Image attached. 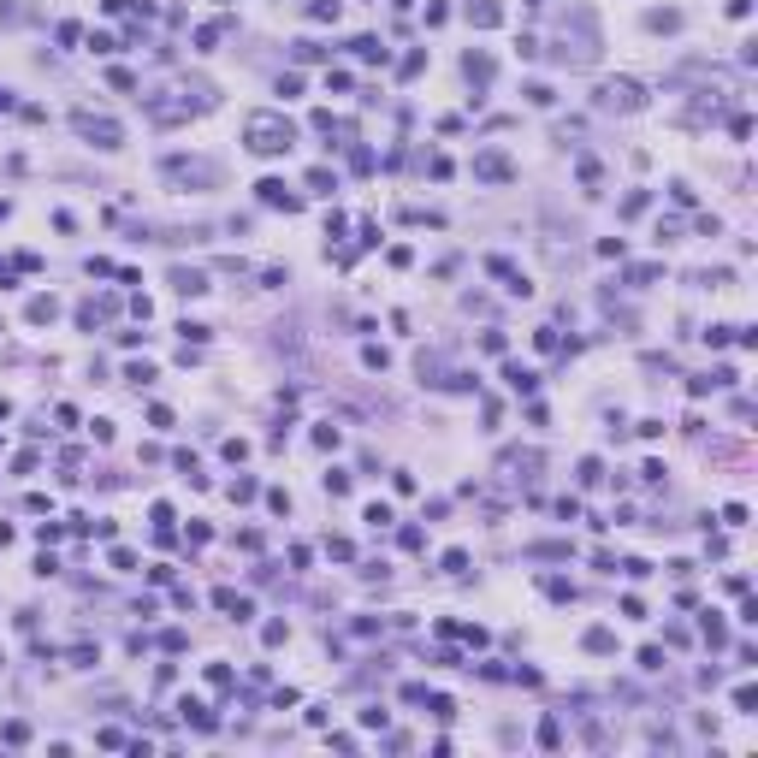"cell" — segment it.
Instances as JSON below:
<instances>
[{
  "mask_svg": "<svg viewBox=\"0 0 758 758\" xmlns=\"http://www.w3.org/2000/svg\"><path fill=\"white\" fill-rule=\"evenodd\" d=\"M622 575H628V580H646V575H652V563H646V557H628Z\"/></svg>",
  "mask_w": 758,
  "mask_h": 758,
  "instance_id": "obj_23",
  "label": "cell"
},
{
  "mask_svg": "<svg viewBox=\"0 0 758 758\" xmlns=\"http://www.w3.org/2000/svg\"><path fill=\"white\" fill-rule=\"evenodd\" d=\"M24 314H30V326H48V320L60 314V302H54V297H30V308H24Z\"/></svg>",
  "mask_w": 758,
  "mask_h": 758,
  "instance_id": "obj_11",
  "label": "cell"
},
{
  "mask_svg": "<svg viewBox=\"0 0 758 758\" xmlns=\"http://www.w3.org/2000/svg\"><path fill=\"white\" fill-rule=\"evenodd\" d=\"M504 379H509V391H534V386H539V373H534V368H521V361H509Z\"/></svg>",
  "mask_w": 758,
  "mask_h": 758,
  "instance_id": "obj_10",
  "label": "cell"
},
{
  "mask_svg": "<svg viewBox=\"0 0 758 758\" xmlns=\"http://www.w3.org/2000/svg\"><path fill=\"white\" fill-rule=\"evenodd\" d=\"M598 480H604V462L587 456V462H580V486H598Z\"/></svg>",
  "mask_w": 758,
  "mask_h": 758,
  "instance_id": "obj_16",
  "label": "cell"
},
{
  "mask_svg": "<svg viewBox=\"0 0 758 758\" xmlns=\"http://www.w3.org/2000/svg\"><path fill=\"white\" fill-rule=\"evenodd\" d=\"M243 136H249V149H255V154H284L291 143H297V131H291V119H279V113H249V125H243Z\"/></svg>",
  "mask_w": 758,
  "mask_h": 758,
  "instance_id": "obj_1",
  "label": "cell"
},
{
  "mask_svg": "<svg viewBox=\"0 0 758 758\" xmlns=\"http://www.w3.org/2000/svg\"><path fill=\"white\" fill-rule=\"evenodd\" d=\"M213 604L231 610V622H249V616H255V604H249L243 593H231V587H220V593H213Z\"/></svg>",
  "mask_w": 758,
  "mask_h": 758,
  "instance_id": "obj_6",
  "label": "cell"
},
{
  "mask_svg": "<svg viewBox=\"0 0 758 758\" xmlns=\"http://www.w3.org/2000/svg\"><path fill=\"white\" fill-rule=\"evenodd\" d=\"M72 125H77V136H83V143H95V149H119V143H125V131H119V125H113V119H101V113H90V107H77V113H72Z\"/></svg>",
  "mask_w": 758,
  "mask_h": 758,
  "instance_id": "obj_2",
  "label": "cell"
},
{
  "mask_svg": "<svg viewBox=\"0 0 758 758\" xmlns=\"http://www.w3.org/2000/svg\"><path fill=\"white\" fill-rule=\"evenodd\" d=\"M308 190H320V196H332V172H326V166H314V172H308Z\"/></svg>",
  "mask_w": 758,
  "mask_h": 758,
  "instance_id": "obj_21",
  "label": "cell"
},
{
  "mask_svg": "<svg viewBox=\"0 0 758 758\" xmlns=\"http://www.w3.org/2000/svg\"><path fill=\"white\" fill-rule=\"evenodd\" d=\"M521 95H527V101H534V107H551V101H557V95H551V83H527V90H521Z\"/></svg>",
  "mask_w": 758,
  "mask_h": 758,
  "instance_id": "obj_18",
  "label": "cell"
},
{
  "mask_svg": "<svg viewBox=\"0 0 758 758\" xmlns=\"http://www.w3.org/2000/svg\"><path fill=\"white\" fill-rule=\"evenodd\" d=\"M326 492H332V498H344V492H350V474H344V468H332V474H326Z\"/></svg>",
  "mask_w": 758,
  "mask_h": 758,
  "instance_id": "obj_25",
  "label": "cell"
},
{
  "mask_svg": "<svg viewBox=\"0 0 758 758\" xmlns=\"http://www.w3.org/2000/svg\"><path fill=\"white\" fill-rule=\"evenodd\" d=\"M468 569V551H445V575H462Z\"/></svg>",
  "mask_w": 758,
  "mask_h": 758,
  "instance_id": "obj_30",
  "label": "cell"
},
{
  "mask_svg": "<svg viewBox=\"0 0 758 758\" xmlns=\"http://www.w3.org/2000/svg\"><path fill=\"white\" fill-rule=\"evenodd\" d=\"M468 18H474L480 30H492V24H504V6H498V0H474V6H468Z\"/></svg>",
  "mask_w": 758,
  "mask_h": 758,
  "instance_id": "obj_8",
  "label": "cell"
},
{
  "mask_svg": "<svg viewBox=\"0 0 758 758\" xmlns=\"http://www.w3.org/2000/svg\"><path fill=\"white\" fill-rule=\"evenodd\" d=\"M705 344H711V350H723V344H735V326H711V332H705Z\"/></svg>",
  "mask_w": 758,
  "mask_h": 758,
  "instance_id": "obj_24",
  "label": "cell"
},
{
  "mask_svg": "<svg viewBox=\"0 0 758 758\" xmlns=\"http://www.w3.org/2000/svg\"><path fill=\"white\" fill-rule=\"evenodd\" d=\"M427 705H432V717H456V699H450V693H432Z\"/></svg>",
  "mask_w": 758,
  "mask_h": 758,
  "instance_id": "obj_20",
  "label": "cell"
},
{
  "mask_svg": "<svg viewBox=\"0 0 758 758\" xmlns=\"http://www.w3.org/2000/svg\"><path fill=\"white\" fill-rule=\"evenodd\" d=\"M598 107H610V113H634V107H646V95H640L634 77H610L604 90H598Z\"/></svg>",
  "mask_w": 758,
  "mask_h": 758,
  "instance_id": "obj_3",
  "label": "cell"
},
{
  "mask_svg": "<svg viewBox=\"0 0 758 758\" xmlns=\"http://www.w3.org/2000/svg\"><path fill=\"white\" fill-rule=\"evenodd\" d=\"M462 72H468V83H474V90H486V83H492V60H486V54H468V60H462Z\"/></svg>",
  "mask_w": 758,
  "mask_h": 758,
  "instance_id": "obj_9",
  "label": "cell"
},
{
  "mask_svg": "<svg viewBox=\"0 0 758 758\" xmlns=\"http://www.w3.org/2000/svg\"><path fill=\"white\" fill-rule=\"evenodd\" d=\"M474 172H480L486 184H509V178H516V166H509L504 154H480V160H474Z\"/></svg>",
  "mask_w": 758,
  "mask_h": 758,
  "instance_id": "obj_5",
  "label": "cell"
},
{
  "mask_svg": "<svg viewBox=\"0 0 758 758\" xmlns=\"http://www.w3.org/2000/svg\"><path fill=\"white\" fill-rule=\"evenodd\" d=\"M255 190H261V202H267V208H284V213H297V208H302V202H297V196H291V190H284L279 178H261V184H255Z\"/></svg>",
  "mask_w": 758,
  "mask_h": 758,
  "instance_id": "obj_4",
  "label": "cell"
},
{
  "mask_svg": "<svg viewBox=\"0 0 758 758\" xmlns=\"http://www.w3.org/2000/svg\"><path fill=\"white\" fill-rule=\"evenodd\" d=\"M314 445H320V450H338V427H332V421H320V427H314Z\"/></svg>",
  "mask_w": 758,
  "mask_h": 758,
  "instance_id": "obj_17",
  "label": "cell"
},
{
  "mask_svg": "<svg viewBox=\"0 0 758 758\" xmlns=\"http://www.w3.org/2000/svg\"><path fill=\"white\" fill-rule=\"evenodd\" d=\"M308 18H314V24H338V0H314Z\"/></svg>",
  "mask_w": 758,
  "mask_h": 758,
  "instance_id": "obj_15",
  "label": "cell"
},
{
  "mask_svg": "<svg viewBox=\"0 0 758 758\" xmlns=\"http://www.w3.org/2000/svg\"><path fill=\"white\" fill-rule=\"evenodd\" d=\"M646 202H652V196H646V190H634V196L622 202V220H634V213H646Z\"/></svg>",
  "mask_w": 758,
  "mask_h": 758,
  "instance_id": "obj_22",
  "label": "cell"
},
{
  "mask_svg": "<svg viewBox=\"0 0 758 758\" xmlns=\"http://www.w3.org/2000/svg\"><path fill=\"white\" fill-rule=\"evenodd\" d=\"M587 652H616V634L610 628H587Z\"/></svg>",
  "mask_w": 758,
  "mask_h": 758,
  "instance_id": "obj_13",
  "label": "cell"
},
{
  "mask_svg": "<svg viewBox=\"0 0 758 758\" xmlns=\"http://www.w3.org/2000/svg\"><path fill=\"white\" fill-rule=\"evenodd\" d=\"M297 60H302V65H308V60H326V48H320V42H297Z\"/></svg>",
  "mask_w": 758,
  "mask_h": 758,
  "instance_id": "obj_28",
  "label": "cell"
},
{
  "mask_svg": "<svg viewBox=\"0 0 758 758\" xmlns=\"http://www.w3.org/2000/svg\"><path fill=\"white\" fill-rule=\"evenodd\" d=\"M6 107H12V95H6V90H0V113H6Z\"/></svg>",
  "mask_w": 758,
  "mask_h": 758,
  "instance_id": "obj_32",
  "label": "cell"
},
{
  "mask_svg": "<svg viewBox=\"0 0 758 758\" xmlns=\"http://www.w3.org/2000/svg\"><path fill=\"white\" fill-rule=\"evenodd\" d=\"M361 361H368V368H379V373L391 368V356H386V350H379V344H368V350H361Z\"/></svg>",
  "mask_w": 758,
  "mask_h": 758,
  "instance_id": "obj_19",
  "label": "cell"
},
{
  "mask_svg": "<svg viewBox=\"0 0 758 758\" xmlns=\"http://www.w3.org/2000/svg\"><path fill=\"white\" fill-rule=\"evenodd\" d=\"M350 48H356V60H379L386 65V42H379V36H356Z\"/></svg>",
  "mask_w": 758,
  "mask_h": 758,
  "instance_id": "obj_12",
  "label": "cell"
},
{
  "mask_svg": "<svg viewBox=\"0 0 758 758\" xmlns=\"http://www.w3.org/2000/svg\"><path fill=\"white\" fill-rule=\"evenodd\" d=\"M279 95H284V101H291V95H302V77H297V72H284V77H279Z\"/></svg>",
  "mask_w": 758,
  "mask_h": 758,
  "instance_id": "obj_29",
  "label": "cell"
},
{
  "mask_svg": "<svg viewBox=\"0 0 758 758\" xmlns=\"http://www.w3.org/2000/svg\"><path fill=\"white\" fill-rule=\"evenodd\" d=\"M172 284H178L184 297H202V291H208V273H196V267H172Z\"/></svg>",
  "mask_w": 758,
  "mask_h": 758,
  "instance_id": "obj_7",
  "label": "cell"
},
{
  "mask_svg": "<svg viewBox=\"0 0 758 758\" xmlns=\"http://www.w3.org/2000/svg\"><path fill=\"white\" fill-rule=\"evenodd\" d=\"M60 534H65L60 521H42V527H36V539H42V545H60Z\"/></svg>",
  "mask_w": 758,
  "mask_h": 758,
  "instance_id": "obj_26",
  "label": "cell"
},
{
  "mask_svg": "<svg viewBox=\"0 0 758 758\" xmlns=\"http://www.w3.org/2000/svg\"><path fill=\"white\" fill-rule=\"evenodd\" d=\"M705 640H711V646H728V628H723L717 610H705Z\"/></svg>",
  "mask_w": 758,
  "mask_h": 758,
  "instance_id": "obj_14",
  "label": "cell"
},
{
  "mask_svg": "<svg viewBox=\"0 0 758 758\" xmlns=\"http://www.w3.org/2000/svg\"><path fill=\"white\" fill-rule=\"evenodd\" d=\"M557 521H580V504H575V498H557Z\"/></svg>",
  "mask_w": 758,
  "mask_h": 758,
  "instance_id": "obj_31",
  "label": "cell"
},
{
  "mask_svg": "<svg viewBox=\"0 0 758 758\" xmlns=\"http://www.w3.org/2000/svg\"><path fill=\"white\" fill-rule=\"evenodd\" d=\"M125 379H136V386H149V379H154V368H149V361H131V368H125Z\"/></svg>",
  "mask_w": 758,
  "mask_h": 758,
  "instance_id": "obj_27",
  "label": "cell"
}]
</instances>
